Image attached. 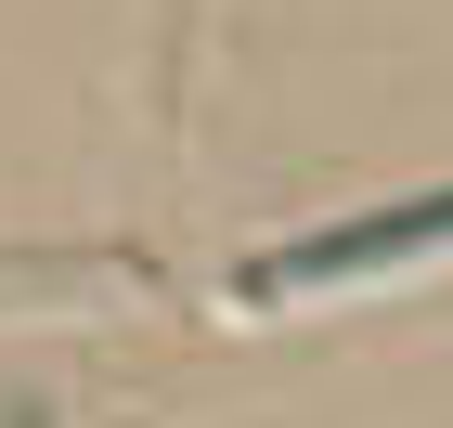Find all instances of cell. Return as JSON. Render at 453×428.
Masks as SVG:
<instances>
[{"mask_svg":"<svg viewBox=\"0 0 453 428\" xmlns=\"http://www.w3.org/2000/svg\"><path fill=\"white\" fill-rule=\"evenodd\" d=\"M441 247H453V195L363 208V221H337V234H298V247L246 260V299L285 312V299H324V285H363V273H388V260H441Z\"/></svg>","mask_w":453,"mask_h":428,"instance_id":"1","label":"cell"}]
</instances>
